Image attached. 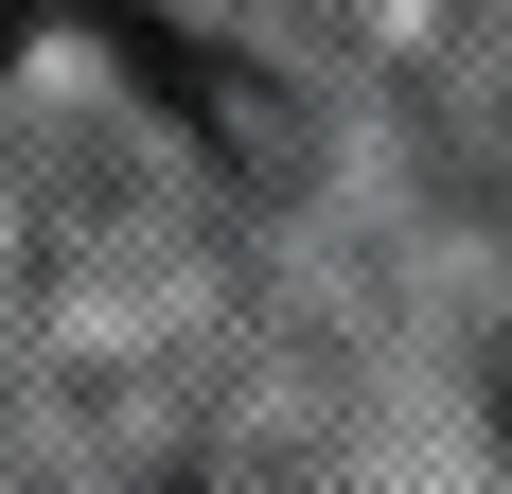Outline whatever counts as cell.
Here are the masks:
<instances>
[{
	"label": "cell",
	"instance_id": "obj_1",
	"mask_svg": "<svg viewBox=\"0 0 512 494\" xmlns=\"http://www.w3.org/2000/svg\"><path fill=\"white\" fill-rule=\"evenodd\" d=\"M18 36H36V0H0V53H18Z\"/></svg>",
	"mask_w": 512,
	"mask_h": 494
},
{
	"label": "cell",
	"instance_id": "obj_2",
	"mask_svg": "<svg viewBox=\"0 0 512 494\" xmlns=\"http://www.w3.org/2000/svg\"><path fill=\"white\" fill-rule=\"evenodd\" d=\"M36 18H89V0H36Z\"/></svg>",
	"mask_w": 512,
	"mask_h": 494
}]
</instances>
